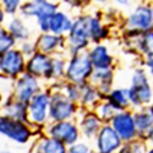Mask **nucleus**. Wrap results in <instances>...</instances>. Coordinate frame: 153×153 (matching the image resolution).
Segmentation results:
<instances>
[{
	"mask_svg": "<svg viewBox=\"0 0 153 153\" xmlns=\"http://www.w3.org/2000/svg\"><path fill=\"white\" fill-rule=\"evenodd\" d=\"M87 54L94 70L116 69L117 59L111 52V49L107 46L106 42L92 44L88 47Z\"/></svg>",
	"mask_w": 153,
	"mask_h": 153,
	"instance_id": "13",
	"label": "nucleus"
},
{
	"mask_svg": "<svg viewBox=\"0 0 153 153\" xmlns=\"http://www.w3.org/2000/svg\"><path fill=\"white\" fill-rule=\"evenodd\" d=\"M116 153H130V149H129V147H128V144H124L120 149H119Z\"/></svg>",
	"mask_w": 153,
	"mask_h": 153,
	"instance_id": "40",
	"label": "nucleus"
},
{
	"mask_svg": "<svg viewBox=\"0 0 153 153\" xmlns=\"http://www.w3.org/2000/svg\"><path fill=\"white\" fill-rule=\"evenodd\" d=\"M143 66H144V69L147 70V74L149 76L151 83L153 84V57L143 60Z\"/></svg>",
	"mask_w": 153,
	"mask_h": 153,
	"instance_id": "36",
	"label": "nucleus"
},
{
	"mask_svg": "<svg viewBox=\"0 0 153 153\" xmlns=\"http://www.w3.org/2000/svg\"><path fill=\"white\" fill-rule=\"evenodd\" d=\"M0 153H18V152L10 149V148H3V149H0Z\"/></svg>",
	"mask_w": 153,
	"mask_h": 153,
	"instance_id": "42",
	"label": "nucleus"
},
{
	"mask_svg": "<svg viewBox=\"0 0 153 153\" xmlns=\"http://www.w3.org/2000/svg\"><path fill=\"white\" fill-rule=\"evenodd\" d=\"M133 116L138 131V138L147 139L149 133L153 130V110L151 106L133 110Z\"/></svg>",
	"mask_w": 153,
	"mask_h": 153,
	"instance_id": "20",
	"label": "nucleus"
},
{
	"mask_svg": "<svg viewBox=\"0 0 153 153\" xmlns=\"http://www.w3.org/2000/svg\"><path fill=\"white\" fill-rule=\"evenodd\" d=\"M91 4H97V5H105L106 3H108V0H89Z\"/></svg>",
	"mask_w": 153,
	"mask_h": 153,
	"instance_id": "39",
	"label": "nucleus"
},
{
	"mask_svg": "<svg viewBox=\"0 0 153 153\" xmlns=\"http://www.w3.org/2000/svg\"><path fill=\"white\" fill-rule=\"evenodd\" d=\"M0 114L5 115V116H8V117L16 119V120L28 123L27 103L19 101V100H17L14 96H9V97L4 98L1 108H0Z\"/></svg>",
	"mask_w": 153,
	"mask_h": 153,
	"instance_id": "23",
	"label": "nucleus"
},
{
	"mask_svg": "<svg viewBox=\"0 0 153 153\" xmlns=\"http://www.w3.org/2000/svg\"><path fill=\"white\" fill-rule=\"evenodd\" d=\"M106 100L117 110V111H123V110L130 108L128 87H114L111 89V92L106 96Z\"/></svg>",
	"mask_w": 153,
	"mask_h": 153,
	"instance_id": "25",
	"label": "nucleus"
},
{
	"mask_svg": "<svg viewBox=\"0 0 153 153\" xmlns=\"http://www.w3.org/2000/svg\"><path fill=\"white\" fill-rule=\"evenodd\" d=\"M5 28L14 37V40L17 41V44L18 42L33 38V32H32L30 23H28L27 19L21 17L19 14L13 16V17H8L7 23H5Z\"/></svg>",
	"mask_w": 153,
	"mask_h": 153,
	"instance_id": "19",
	"label": "nucleus"
},
{
	"mask_svg": "<svg viewBox=\"0 0 153 153\" xmlns=\"http://www.w3.org/2000/svg\"><path fill=\"white\" fill-rule=\"evenodd\" d=\"M17 47V41L14 37L8 32L5 26L0 27V55L5 54L7 51Z\"/></svg>",
	"mask_w": 153,
	"mask_h": 153,
	"instance_id": "29",
	"label": "nucleus"
},
{
	"mask_svg": "<svg viewBox=\"0 0 153 153\" xmlns=\"http://www.w3.org/2000/svg\"><path fill=\"white\" fill-rule=\"evenodd\" d=\"M137 50L142 59L153 57V31L140 33L137 42Z\"/></svg>",
	"mask_w": 153,
	"mask_h": 153,
	"instance_id": "27",
	"label": "nucleus"
},
{
	"mask_svg": "<svg viewBox=\"0 0 153 153\" xmlns=\"http://www.w3.org/2000/svg\"><path fill=\"white\" fill-rule=\"evenodd\" d=\"M115 71L116 69H107V70H93L89 82L92 83L103 98L111 92L115 87Z\"/></svg>",
	"mask_w": 153,
	"mask_h": 153,
	"instance_id": "22",
	"label": "nucleus"
},
{
	"mask_svg": "<svg viewBox=\"0 0 153 153\" xmlns=\"http://www.w3.org/2000/svg\"><path fill=\"white\" fill-rule=\"evenodd\" d=\"M93 70L94 69L89 60L87 51L70 55L68 56V60H66V70H65L64 80L75 84H83L85 82H89Z\"/></svg>",
	"mask_w": 153,
	"mask_h": 153,
	"instance_id": "7",
	"label": "nucleus"
},
{
	"mask_svg": "<svg viewBox=\"0 0 153 153\" xmlns=\"http://www.w3.org/2000/svg\"><path fill=\"white\" fill-rule=\"evenodd\" d=\"M66 60H68V55L65 54H56L51 56V83L64 80Z\"/></svg>",
	"mask_w": 153,
	"mask_h": 153,
	"instance_id": "26",
	"label": "nucleus"
},
{
	"mask_svg": "<svg viewBox=\"0 0 153 153\" xmlns=\"http://www.w3.org/2000/svg\"><path fill=\"white\" fill-rule=\"evenodd\" d=\"M17 49L22 52L26 57H30L32 56L36 50V45H35V40L31 38V40H26V41H22V42H18L17 44Z\"/></svg>",
	"mask_w": 153,
	"mask_h": 153,
	"instance_id": "35",
	"label": "nucleus"
},
{
	"mask_svg": "<svg viewBox=\"0 0 153 153\" xmlns=\"http://www.w3.org/2000/svg\"><path fill=\"white\" fill-rule=\"evenodd\" d=\"M45 85L46 84L41 79L28 74L26 71V73H23L21 76H18L14 80L12 96H14L19 101L28 103L40 91L45 88Z\"/></svg>",
	"mask_w": 153,
	"mask_h": 153,
	"instance_id": "9",
	"label": "nucleus"
},
{
	"mask_svg": "<svg viewBox=\"0 0 153 153\" xmlns=\"http://www.w3.org/2000/svg\"><path fill=\"white\" fill-rule=\"evenodd\" d=\"M36 45V50L42 54L49 56L56 54H65L66 55V37L57 36L51 32L37 33V36L33 37Z\"/></svg>",
	"mask_w": 153,
	"mask_h": 153,
	"instance_id": "14",
	"label": "nucleus"
},
{
	"mask_svg": "<svg viewBox=\"0 0 153 153\" xmlns=\"http://www.w3.org/2000/svg\"><path fill=\"white\" fill-rule=\"evenodd\" d=\"M121 30L153 31V3H137L130 12L123 17Z\"/></svg>",
	"mask_w": 153,
	"mask_h": 153,
	"instance_id": "6",
	"label": "nucleus"
},
{
	"mask_svg": "<svg viewBox=\"0 0 153 153\" xmlns=\"http://www.w3.org/2000/svg\"><path fill=\"white\" fill-rule=\"evenodd\" d=\"M31 1H45V0H31Z\"/></svg>",
	"mask_w": 153,
	"mask_h": 153,
	"instance_id": "46",
	"label": "nucleus"
},
{
	"mask_svg": "<svg viewBox=\"0 0 153 153\" xmlns=\"http://www.w3.org/2000/svg\"><path fill=\"white\" fill-rule=\"evenodd\" d=\"M151 108H152V110H153V102H152V103H151Z\"/></svg>",
	"mask_w": 153,
	"mask_h": 153,
	"instance_id": "47",
	"label": "nucleus"
},
{
	"mask_svg": "<svg viewBox=\"0 0 153 153\" xmlns=\"http://www.w3.org/2000/svg\"><path fill=\"white\" fill-rule=\"evenodd\" d=\"M60 5L68 8V10H75L78 13H83L87 10V8L91 5L89 0H59Z\"/></svg>",
	"mask_w": 153,
	"mask_h": 153,
	"instance_id": "31",
	"label": "nucleus"
},
{
	"mask_svg": "<svg viewBox=\"0 0 153 153\" xmlns=\"http://www.w3.org/2000/svg\"><path fill=\"white\" fill-rule=\"evenodd\" d=\"M147 142H148V144H149V147H153V130L149 133V135L147 137V139H146Z\"/></svg>",
	"mask_w": 153,
	"mask_h": 153,
	"instance_id": "41",
	"label": "nucleus"
},
{
	"mask_svg": "<svg viewBox=\"0 0 153 153\" xmlns=\"http://www.w3.org/2000/svg\"><path fill=\"white\" fill-rule=\"evenodd\" d=\"M147 153H153V147H149V148H148Z\"/></svg>",
	"mask_w": 153,
	"mask_h": 153,
	"instance_id": "45",
	"label": "nucleus"
},
{
	"mask_svg": "<svg viewBox=\"0 0 153 153\" xmlns=\"http://www.w3.org/2000/svg\"><path fill=\"white\" fill-rule=\"evenodd\" d=\"M125 144L110 124H103L92 140L96 153H116Z\"/></svg>",
	"mask_w": 153,
	"mask_h": 153,
	"instance_id": "11",
	"label": "nucleus"
},
{
	"mask_svg": "<svg viewBox=\"0 0 153 153\" xmlns=\"http://www.w3.org/2000/svg\"><path fill=\"white\" fill-rule=\"evenodd\" d=\"M110 125L114 128V130L119 134V137L121 138V140L125 144L138 138V131L133 116V110L130 108L117 111L116 115L112 117V120L110 121Z\"/></svg>",
	"mask_w": 153,
	"mask_h": 153,
	"instance_id": "12",
	"label": "nucleus"
},
{
	"mask_svg": "<svg viewBox=\"0 0 153 153\" xmlns=\"http://www.w3.org/2000/svg\"><path fill=\"white\" fill-rule=\"evenodd\" d=\"M76 124H78L82 139L92 142L100 131V129L102 128L103 121L100 119L94 110H80L76 117Z\"/></svg>",
	"mask_w": 153,
	"mask_h": 153,
	"instance_id": "16",
	"label": "nucleus"
},
{
	"mask_svg": "<svg viewBox=\"0 0 153 153\" xmlns=\"http://www.w3.org/2000/svg\"><path fill=\"white\" fill-rule=\"evenodd\" d=\"M61 92H63L70 101L78 103L79 97H80V84H75V83H70V82H66V80H63V83H61Z\"/></svg>",
	"mask_w": 153,
	"mask_h": 153,
	"instance_id": "30",
	"label": "nucleus"
},
{
	"mask_svg": "<svg viewBox=\"0 0 153 153\" xmlns=\"http://www.w3.org/2000/svg\"><path fill=\"white\" fill-rule=\"evenodd\" d=\"M44 133L51 138L63 142L66 147H70L82 140L80 131L76 120H65V121H50L46 125Z\"/></svg>",
	"mask_w": 153,
	"mask_h": 153,
	"instance_id": "8",
	"label": "nucleus"
},
{
	"mask_svg": "<svg viewBox=\"0 0 153 153\" xmlns=\"http://www.w3.org/2000/svg\"><path fill=\"white\" fill-rule=\"evenodd\" d=\"M101 100H103V97L91 82L80 84V97L78 102L80 110H94Z\"/></svg>",
	"mask_w": 153,
	"mask_h": 153,
	"instance_id": "24",
	"label": "nucleus"
},
{
	"mask_svg": "<svg viewBox=\"0 0 153 153\" xmlns=\"http://www.w3.org/2000/svg\"><path fill=\"white\" fill-rule=\"evenodd\" d=\"M115 3V5L120 7V8H130L133 4V0H112Z\"/></svg>",
	"mask_w": 153,
	"mask_h": 153,
	"instance_id": "37",
	"label": "nucleus"
},
{
	"mask_svg": "<svg viewBox=\"0 0 153 153\" xmlns=\"http://www.w3.org/2000/svg\"><path fill=\"white\" fill-rule=\"evenodd\" d=\"M59 0H45V1H31L25 0L19 9V16L27 21H35L38 33L49 32L50 18L60 9Z\"/></svg>",
	"mask_w": 153,
	"mask_h": 153,
	"instance_id": "2",
	"label": "nucleus"
},
{
	"mask_svg": "<svg viewBox=\"0 0 153 153\" xmlns=\"http://www.w3.org/2000/svg\"><path fill=\"white\" fill-rule=\"evenodd\" d=\"M26 71L41 79L45 84L51 83V56L36 51L32 56L27 57Z\"/></svg>",
	"mask_w": 153,
	"mask_h": 153,
	"instance_id": "15",
	"label": "nucleus"
},
{
	"mask_svg": "<svg viewBox=\"0 0 153 153\" xmlns=\"http://www.w3.org/2000/svg\"><path fill=\"white\" fill-rule=\"evenodd\" d=\"M4 98H5V97H4L3 93L0 92V108H1V105H3V102H4Z\"/></svg>",
	"mask_w": 153,
	"mask_h": 153,
	"instance_id": "43",
	"label": "nucleus"
},
{
	"mask_svg": "<svg viewBox=\"0 0 153 153\" xmlns=\"http://www.w3.org/2000/svg\"><path fill=\"white\" fill-rule=\"evenodd\" d=\"M89 16L91 13L83 12L74 16L73 26L66 35V55H75L88 50L92 45L89 38Z\"/></svg>",
	"mask_w": 153,
	"mask_h": 153,
	"instance_id": "3",
	"label": "nucleus"
},
{
	"mask_svg": "<svg viewBox=\"0 0 153 153\" xmlns=\"http://www.w3.org/2000/svg\"><path fill=\"white\" fill-rule=\"evenodd\" d=\"M7 19H8V16L5 14V12H4V9H3L1 7H0V27L5 26Z\"/></svg>",
	"mask_w": 153,
	"mask_h": 153,
	"instance_id": "38",
	"label": "nucleus"
},
{
	"mask_svg": "<svg viewBox=\"0 0 153 153\" xmlns=\"http://www.w3.org/2000/svg\"><path fill=\"white\" fill-rule=\"evenodd\" d=\"M0 135L17 146H28L36 138L37 133L30 123L0 114Z\"/></svg>",
	"mask_w": 153,
	"mask_h": 153,
	"instance_id": "4",
	"label": "nucleus"
},
{
	"mask_svg": "<svg viewBox=\"0 0 153 153\" xmlns=\"http://www.w3.org/2000/svg\"><path fill=\"white\" fill-rule=\"evenodd\" d=\"M49 112H50V91L45 85V88L40 91L27 103L28 123L35 128L37 135L44 133L46 125L50 123Z\"/></svg>",
	"mask_w": 153,
	"mask_h": 153,
	"instance_id": "5",
	"label": "nucleus"
},
{
	"mask_svg": "<svg viewBox=\"0 0 153 153\" xmlns=\"http://www.w3.org/2000/svg\"><path fill=\"white\" fill-rule=\"evenodd\" d=\"M153 0H138V3H152Z\"/></svg>",
	"mask_w": 153,
	"mask_h": 153,
	"instance_id": "44",
	"label": "nucleus"
},
{
	"mask_svg": "<svg viewBox=\"0 0 153 153\" xmlns=\"http://www.w3.org/2000/svg\"><path fill=\"white\" fill-rule=\"evenodd\" d=\"M94 111L100 116V119L103 121V124H110V121L112 120V117L116 115L117 110L115 108L106 98H103V100H101V102L96 106Z\"/></svg>",
	"mask_w": 153,
	"mask_h": 153,
	"instance_id": "28",
	"label": "nucleus"
},
{
	"mask_svg": "<svg viewBox=\"0 0 153 153\" xmlns=\"http://www.w3.org/2000/svg\"><path fill=\"white\" fill-rule=\"evenodd\" d=\"M27 57L17 47L0 55V75L16 80L18 76L26 73Z\"/></svg>",
	"mask_w": 153,
	"mask_h": 153,
	"instance_id": "10",
	"label": "nucleus"
},
{
	"mask_svg": "<svg viewBox=\"0 0 153 153\" xmlns=\"http://www.w3.org/2000/svg\"><path fill=\"white\" fill-rule=\"evenodd\" d=\"M61 82H52L46 84V88L50 91V121H65V120H76L80 112L78 103L66 97L61 92Z\"/></svg>",
	"mask_w": 153,
	"mask_h": 153,
	"instance_id": "1",
	"label": "nucleus"
},
{
	"mask_svg": "<svg viewBox=\"0 0 153 153\" xmlns=\"http://www.w3.org/2000/svg\"><path fill=\"white\" fill-rule=\"evenodd\" d=\"M129 149H130V153H147L148 148H149V144L146 139H142V138H137L131 142L126 143Z\"/></svg>",
	"mask_w": 153,
	"mask_h": 153,
	"instance_id": "34",
	"label": "nucleus"
},
{
	"mask_svg": "<svg viewBox=\"0 0 153 153\" xmlns=\"http://www.w3.org/2000/svg\"><path fill=\"white\" fill-rule=\"evenodd\" d=\"M68 153H96V151L92 143L82 139L75 144L68 147Z\"/></svg>",
	"mask_w": 153,
	"mask_h": 153,
	"instance_id": "33",
	"label": "nucleus"
},
{
	"mask_svg": "<svg viewBox=\"0 0 153 153\" xmlns=\"http://www.w3.org/2000/svg\"><path fill=\"white\" fill-rule=\"evenodd\" d=\"M128 94L131 110L151 106L153 102V84L151 80L140 84H129Z\"/></svg>",
	"mask_w": 153,
	"mask_h": 153,
	"instance_id": "18",
	"label": "nucleus"
},
{
	"mask_svg": "<svg viewBox=\"0 0 153 153\" xmlns=\"http://www.w3.org/2000/svg\"><path fill=\"white\" fill-rule=\"evenodd\" d=\"M25 0H0V7L4 9L8 17H13L19 14V9Z\"/></svg>",
	"mask_w": 153,
	"mask_h": 153,
	"instance_id": "32",
	"label": "nucleus"
},
{
	"mask_svg": "<svg viewBox=\"0 0 153 153\" xmlns=\"http://www.w3.org/2000/svg\"><path fill=\"white\" fill-rule=\"evenodd\" d=\"M73 19H74V16H71V13L69 10H64V9L60 8L50 18L49 32L57 36H66L71 30Z\"/></svg>",
	"mask_w": 153,
	"mask_h": 153,
	"instance_id": "21",
	"label": "nucleus"
},
{
	"mask_svg": "<svg viewBox=\"0 0 153 153\" xmlns=\"http://www.w3.org/2000/svg\"><path fill=\"white\" fill-rule=\"evenodd\" d=\"M115 31L120 32L119 28L108 26L107 23L103 22L101 17V12H96L89 16V38L92 44L106 42L114 36Z\"/></svg>",
	"mask_w": 153,
	"mask_h": 153,
	"instance_id": "17",
	"label": "nucleus"
}]
</instances>
